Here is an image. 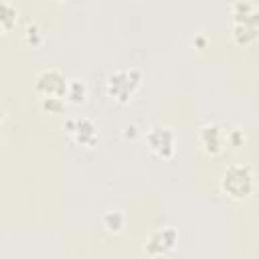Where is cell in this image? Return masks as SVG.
Listing matches in <instances>:
<instances>
[{"mask_svg": "<svg viewBox=\"0 0 259 259\" xmlns=\"http://www.w3.org/2000/svg\"><path fill=\"white\" fill-rule=\"evenodd\" d=\"M87 97V83L83 79H67V89H65V99L69 103H83Z\"/></svg>", "mask_w": 259, "mask_h": 259, "instance_id": "30bf717a", "label": "cell"}, {"mask_svg": "<svg viewBox=\"0 0 259 259\" xmlns=\"http://www.w3.org/2000/svg\"><path fill=\"white\" fill-rule=\"evenodd\" d=\"M67 77L57 67H45L34 77V91L40 97H65Z\"/></svg>", "mask_w": 259, "mask_h": 259, "instance_id": "277c9868", "label": "cell"}, {"mask_svg": "<svg viewBox=\"0 0 259 259\" xmlns=\"http://www.w3.org/2000/svg\"><path fill=\"white\" fill-rule=\"evenodd\" d=\"M138 134H140V130H138V125H134V123L125 125V130H123V136H125V138H132V140H134Z\"/></svg>", "mask_w": 259, "mask_h": 259, "instance_id": "2e32d148", "label": "cell"}, {"mask_svg": "<svg viewBox=\"0 0 259 259\" xmlns=\"http://www.w3.org/2000/svg\"><path fill=\"white\" fill-rule=\"evenodd\" d=\"M178 239H180V233L174 225H160L154 231H150V235L146 237L144 251L148 255H164L176 247Z\"/></svg>", "mask_w": 259, "mask_h": 259, "instance_id": "5b68a950", "label": "cell"}, {"mask_svg": "<svg viewBox=\"0 0 259 259\" xmlns=\"http://www.w3.org/2000/svg\"><path fill=\"white\" fill-rule=\"evenodd\" d=\"M4 117H6V113H4V109H0V121H2Z\"/></svg>", "mask_w": 259, "mask_h": 259, "instance_id": "ac0fdd59", "label": "cell"}, {"mask_svg": "<svg viewBox=\"0 0 259 259\" xmlns=\"http://www.w3.org/2000/svg\"><path fill=\"white\" fill-rule=\"evenodd\" d=\"M146 144L158 158H172L178 148V138L166 123H152L146 130Z\"/></svg>", "mask_w": 259, "mask_h": 259, "instance_id": "3957f363", "label": "cell"}, {"mask_svg": "<svg viewBox=\"0 0 259 259\" xmlns=\"http://www.w3.org/2000/svg\"><path fill=\"white\" fill-rule=\"evenodd\" d=\"M2 32H4V28H2V26H0V34H2Z\"/></svg>", "mask_w": 259, "mask_h": 259, "instance_id": "d6986e66", "label": "cell"}, {"mask_svg": "<svg viewBox=\"0 0 259 259\" xmlns=\"http://www.w3.org/2000/svg\"><path fill=\"white\" fill-rule=\"evenodd\" d=\"M40 107L47 113H61L65 109V99L63 97H40Z\"/></svg>", "mask_w": 259, "mask_h": 259, "instance_id": "5bb4252c", "label": "cell"}, {"mask_svg": "<svg viewBox=\"0 0 259 259\" xmlns=\"http://www.w3.org/2000/svg\"><path fill=\"white\" fill-rule=\"evenodd\" d=\"M16 16H18V10H16V6L12 2H0V26L4 30L14 26Z\"/></svg>", "mask_w": 259, "mask_h": 259, "instance_id": "7c38bea8", "label": "cell"}, {"mask_svg": "<svg viewBox=\"0 0 259 259\" xmlns=\"http://www.w3.org/2000/svg\"><path fill=\"white\" fill-rule=\"evenodd\" d=\"M65 127L67 132L71 134V138L79 144V146H95L97 140H99V127L97 123L87 117V115H75V117H69L65 121Z\"/></svg>", "mask_w": 259, "mask_h": 259, "instance_id": "8992f818", "label": "cell"}, {"mask_svg": "<svg viewBox=\"0 0 259 259\" xmlns=\"http://www.w3.org/2000/svg\"><path fill=\"white\" fill-rule=\"evenodd\" d=\"M231 16L233 18H249V16H259V8L255 2L247 0H237L231 4Z\"/></svg>", "mask_w": 259, "mask_h": 259, "instance_id": "8fae6325", "label": "cell"}, {"mask_svg": "<svg viewBox=\"0 0 259 259\" xmlns=\"http://www.w3.org/2000/svg\"><path fill=\"white\" fill-rule=\"evenodd\" d=\"M24 38H26L28 45L36 47V45H40L45 40V28L38 22H28L26 28H24Z\"/></svg>", "mask_w": 259, "mask_h": 259, "instance_id": "4fadbf2b", "label": "cell"}, {"mask_svg": "<svg viewBox=\"0 0 259 259\" xmlns=\"http://www.w3.org/2000/svg\"><path fill=\"white\" fill-rule=\"evenodd\" d=\"M140 85H142V71L138 67H117L105 79V89L109 97L119 103L132 101Z\"/></svg>", "mask_w": 259, "mask_h": 259, "instance_id": "7a4b0ae2", "label": "cell"}, {"mask_svg": "<svg viewBox=\"0 0 259 259\" xmlns=\"http://www.w3.org/2000/svg\"><path fill=\"white\" fill-rule=\"evenodd\" d=\"M243 142H245V134H243V130H239V127L225 130V144H231V146H241Z\"/></svg>", "mask_w": 259, "mask_h": 259, "instance_id": "9a60e30c", "label": "cell"}, {"mask_svg": "<svg viewBox=\"0 0 259 259\" xmlns=\"http://www.w3.org/2000/svg\"><path fill=\"white\" fill-rule=\"evenodd\" d=\"M198 142L202 146V150L208 156H217L223 152L225 148V127L221 123L208 121L198 130Z\"/></svg>", "mask_w": 259, "mask_h": 259, "instance_id": "52a82bcc", "label": "cell"}, {"mask_svg": "<svg viewBox=\"0 0 259 259\" xmlns=\"http://www.w3.org/2000/svg\"><path fill=\"white\" fill-rule=\"evenodd\" d=\"M101 227L105 233H111V235H117L123 231L125 227V214L123 210L119 208H107L101 212Z\"/></svg>", "mask_w": 259, "mask_h": 259, "instance_id": "9c48e42d", "label": "cell"}, {"mask_svg": "<svg viewBox=\"0 0 259 259\" xmlns=\"http://www.w3.org/2000/svg\"><path fill=\"white\" fill-rule=\"evenodd\" d=\"M255 188V172L251 164L245 162H233L223 170L221 176V190L235 198V200H245L253 194Z\"/></svg>", "mask_w": 259, "mask_h": 259, "instance_id": "6da1fadb", "label": "cell"}, {"mask_svg": "<svg viewBox=\"0 0 259 259\" xmlns=\"http://www.w3.org/2000/svg\"><path fill=\"white\" fill-rule=\"evenodd\" d=\"M192 45H196V47H200V49H202V47L206 45V36H204L202 32H200V34H196V36L192 38Z\"/></svg>", "mask_w": 259, "mask_h": 259, "instance_id": "e0dca14e", "label": "cell"}, {"mask_svg": "<svg viewBox=\"0 0 259 259\" xmlns=\"http://www.w3.org/2000/svg\"><path fill=\"white\" fill-rule=\"evenodd\" d=\"M259 16H249V18H233L231 20V34L235 38L237 45L245 47L251 45L257 38V30H259Z\"/></svg>", "mask_w": 259, "mask_h": 259, "instance_id": "ba28073f", "label": "cell"}]
</instances>
